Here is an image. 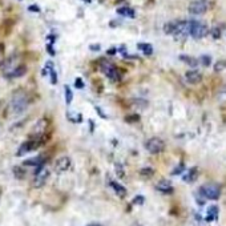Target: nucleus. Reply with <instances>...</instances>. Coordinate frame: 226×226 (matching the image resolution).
I'll return each mask as SVG.
<instances>
[{"label": "nucleus", "instance_id": "nucleus-20", "mask_svg": "<svg viewBox=\"0 0 226 226\" xmlns=\"http://www.w3.org/2000/svg\"><path fill=\"white\" fill-rule=\"evenodd\" d=\"M218 217V207L217 206H210L207 209V216H206V221H214V219H217Z\"/></svg>", "mask_w": 226, "mask_h": 226}, {"label": "nucleus", "instance_id": "nucleus-3", "mask_svg": "<svg viewBox=\"0 0 226 226\" xmlns=\"http://www.w3.org/2000/svg\"><path fill=\"white\" fill-rule=\"evenodd\" d=\"M48 178H49V169L45 168L44 165L37 166L35 170V176H33L32 186L33 188H41V186L45 185Z\"/></svg>", "mask_w": 226, "mask_h": 226}, {"label": "nucleus", "instance_id": "nucleus-21", "mask_svg": "<svg viewBox=\"0 0 226 226\" xmlns=\"http://www.w3.org/2000/svg\"><path fill=\"white\" fill-rule=\"evenodd\" d=\"M45 68H47V69H49V73H51V83H52L53 85H55V84L57 83V73H56L52 63H51V61H48L47 65H45Z\"/></svg>", "mask_w": 226, "mask_h": 226}, {"label": "nucleus", "instance_id": "nucleus-30", "mask_svg": "<svg viewBox=\"0 0 226 226\" xmlns=\"http://www.w3.org/2000/svg\"><path fill=\"white\" fill-rule=\"evenodd\" d=\"M28 11H31V12H40V8H39L37 5H30Z\"/></svg>", "mask_w": 226, "mask_h": 226}, {"label": "nucleus", "instance_id": "nucleus-7", "mask_svg": "<svg viewBox=\"0 0 226 226\" xmlns=\"http://www.w3.org/2000/svg\"><path fill=\"white\" fill-rule=\"evenodd\" d=\"M40 144H41V143H40L39 140H36V138H31V140L25 141V143H23V144L19 146L18 156H24V154H27V153H30V152L37 149L39 146H40Z\"/></svg>", "mask_w": 226, "mask_h": 226}, {"label": "nucleus", "instance_id": "nucleus-2", "mask_svg": "<svg viewBox=\"0 0 226 226\" xmlns=\"http://www.w3.org/2000/svg\"><path fill=\"white\" fill-rule=\"evenodd\" d=\"M209 33V30L205 24L196 20H189V35L194 39H202Z\"/></svg>", "mask_w": 226, "mask_h": 226}, {"label": "nucleus", "instance_id": "nucleus-36", "mask_svg": "<svg viewBox=\"0 0 226 226\" xmlns=\"http://www.w3.org/2000/svg\"><path fill=\"white\" fill-rule=\"evenodd\" d=\"M84 2H85V3H90V2H92V0H84Z\"/></svg>", "mask_w": 226, "mask_h": 226}, {"label": "nucleus", "instance_id": "nucleus-24", "mask_svg": "<svg viewBox=\"0 0 226 226\" xmlns=\"http://www.w3.org/2000/svg\"><path fill=\"white\" fill-rule=\"evenodd\" d=\"M181 60L186 61V64H189V65H191V67H196L197 64H198V60H197V59H193V57H186V56H181Z\"/></svg>", "mask_w": 226, "mask_h": 226}, {"label": "nucleus", "instance_id": "nucleus-6", "mask_svg": "<svg viewBox=\"0 0 226 226\" xmlns=\"http://www.w3.org/2000/svg\"><path fill=\"white\" fill-rule=\"evenodd\" d=\"M145 148H146V150H148L149 153L157 154V153H160V152L164 150V148H165V143H164L161 138L153 137V138H150V140L146 141Z\"/></svg>", "mask_w": 226, "mask_h": 226}, {"label": "nucleus", "instance_id": "nucleus-31", "mask_svg": "<svg viewBox=\"0 0 226 226\" xmlns=\"http://www.w3.org/2000/svg\"><path fill=\"white\" fill-rule=\"evenodd\" d=\"M182 170H184V165L181 164V165H180L178 168H176V170H173V172H172V174H180Z\"/></svg>", "mask_w": 226, "mask_h": 226}, {"label": "nucleus", "instance_id": "nucleus-17", "mask_svg": "<svg viewBox=\"0 0 226 226\" xmlns=\"http://www.w3.org/2000/svg\"><path fill=\"white\" fill-rule=\"evenodd\" d=\"M110 186H112V189L115 190V193L117 196H120V197H125L126 196V189L124 188L122 185H120L118 182H116V181H110Z\"/></svg>", "mask_w": 226, "mask_h": 226}, {"label": "nucleus", "instance_id": "nucleus-25", "mask_svg": "<svg viewBox=\"0 0 226 226\" xmlns=\"http://www.w3.org/2000/svg\"><path fill=\"white\" fill-rule=\"evenodd\" d=\"M13 173H15L16 178H23V177H24V174H25V172L23 170V169H20L19 166H15V168H13Z\"/></svg>", "mask_w": 226, "mask_h": 226}, {"label": "nucleus", "instance_id": "nucleus-32", "mask_svg": "<svg viewBox=\"0 0 226 226\" xmlns=\"http://www.w3.org/2000/svg\"><path fill=\"white\" fill-rule=\"evenodd\" d=\"M47 49L49 51V55H51V56H55V55H56V51L52 48V45H51V44L47 45Z\"/></svg>", "mask_w": 226, "mask_h": 226}, {"label": "nucleus", "instance_id": "nucleus-10", "mask_svg": "<svg viewBox=\"0 0 226 226\" xmlns=\"http://www.w3.org/2000/svg\"><path fill=\"white\" fill-rule=\"evenodd\" d=\"M71 166V158L67 157V156H63L60 157L57 161L55 164V170L56 173H64L65 170H68Z\"/></svg>", "mask_w": 226, "mask_h": 226}, {"label": "nucleus", "instance_id": "nucleus-37", "mask_svg": "<svg viewBox=\"0 0 226 226\" xmlns=\"http://www.w3.org/2000/svg\"><path fill=\"white\" fill-rule=\"evenodd\" d=\"M88 226H99V225H94V223H92V225H88Z\"/></svg>", "mask_w": 226, "mask_h": 226}, {"label": "nucleus", "instance_id": "nucleus-8", "mask_svg": "<svg viewBox=\"0 0 226 226\" xmlns=\"http://www.w3.org/2000/svg\"><path fill=\"white\" fill-rule=\"evenodd\" d=\"M20 65V61H19V57L18 56H11V57H8L7 60L4 61V63L0 64V67H2V69L4 72V76H8L11 72H12L16 67H19Z\"/></svg>", "mask_w": 226, "mask_h": 226}, {"label": "nucleus", "instance_id": "nucleus-18", "mask_svg": "<svg viewBox=\"0 0 226 226\" xmlns=\"http://www.w3.org/2000/svg\"><path fill=\"white\" fill-rule=\"evenodd\" d=\"M197 177H198V169L197 168H191L188 170V173L184 176V181L185 182H193V181L197 180Z\"/></svg>", "mask_w": 226, "mask_h": 226}, {"label": "nucleus", "instance_id": "nucleus-26", "mask_svg": "<svg viewBox=\"0 0 226 226\" xmlns=\"http://www.w3.org/2000/svg\"><path fill=\"white\" fill-rule=\"evenodd\" d=\"M75 87L78 88V89H83V88H84V83H83V80H81L80 77H76V78H75Z\"/></svg>", "mask_w": 226, "mask_h": 226}, {"label": "nucleus", "instance_id": "nucleus-4", "mask_svg": "<svg viewBox=\"0 0 226 226\" xmlns=\"http://www.w3.org/2000/svg\"><path fill=\"white\" fill-rule=\"evenodd\" d=\"M100 69H101V72H103L106 77L109 78V80H112V81H120L121 75H120V72H118L117 67L113 65L112 63H109V61H103V63L100 64Z\"/></svg>", "mask_w": 226, "mask_h": 226}, {"label": "nucleus", "instance_id": "nucleus-11", "mask_svg": "<svg viewBox=\"0 0 226 226\" xmlns=\"http://www.w3.org/2000/svg\"><path fill=\"white\" fill-rule=\"evenodd\" d=\"M48 126V120L47 118H40L36 124H35V126H33V134L36 136V137H33V138H39V137H43V134L45 132V129H47Z\"/></svg>", "mask_w": 226, "mask_h": 226}, {"label": "nucleus", "instance_id": "nucleus-5", "mask_svg": "<svg viewBox=\"0 0 226 226\" xmlns=\"http://www.w3.org/2000/svg\"><path fill=\"white\" fill-rule=\"evenodd\" d=\"M201 194L205 197V198L209 200H218L219 198V194H221V189L219 186L216 184H205L201 186Z\"/></svg>", "mask_w": 226, "mask_h": 226}, {"label": "nucleus", "instance_id": "nucleus-22", "mask_svg": "<svg viewBox=\"0 0 226 226\" xmlns=\"http://www.w3.org/2000/svg\"><path fill=\"white\" fill-rule=\"evenodd\" d=\"M64 94H65V103L69 105L73 100V93H72V89L69 85H65L64 87Z\"/></svg>", "mask_w": 226, "mask_h": 226}, {"label": "nucleus", "instance_id": "nucleus-9", "mask_svg": "<svg viewBox=\"0 0 226 226\" xmlns=\"http://www.w3.org/2000/svg\"><path fill=\"white\" fill-rule=\"evenodd\" d=\"M207 9V3L205 0H197L189 5V12L193 15H202L205 13Z\"/></svg>", "mask_w": 226, "mask_h": 226}, {"label": "nucleus", "instance_id": "nucleus-23", "mask_svg": "<svg viewBox=\"0 0 226 226\" xmlns=\"http://www.w3.org/2000/svg\"><path fill=\"white\" fill-rule=\"evenodd\" d=\"M140 174H141L143 177H152V176L154 174V170H153L152 168H143V169L140 170Z\"/></svg>", "mask_w": 226, "mask_h": 226}, {"label": "nucleus", "instance_id": "nucleus-29", "mask_svg": "<svg viewBox=\"0 0 226 226\" xmlns=\"http://www.w3.org/2000/svg\"><path fill=\"white\" fill-rule=\"evenodd\" d=\"M201 61H203V65H209L210 64V57H207V56H202L201 57Z\"/></svg>", "mask_w": 226, "mask_h": 226}, {"label": "nucleus", "instance_id": "nucleus-34", "mask_svg": "<svg viewBox=\"0 0 226 226\" xmlns=\"http://www.w3.org/2000/svg\"><path fill=\"white\" fill-rule=\"evenodd\" d=\"M3 63V45H0V64Z\"/></svg>", "mask_w": 226, "mask_h": 226}, {"label": "nucleus", "instance_id": "nucleus-27", "mask_svg": "<svg viewBox=\"0 0 226 226\" xmlns=\"http://www.w3.org/2000/svg\"><path fill=\"white\" fill-rule=\"evenodd\" d=\"M116 173H117V176L118 177H124V170H122V166L120 165V164H117L116 165Z\"/></svg>", "mask_w": 226, "mask_h": 226}, {"label": "nucleus", "instance_id": "nucleus-1", "mask_svg": "<svg viewBox=\"0 0 226 226\" xmlns=\"http://www.w3.org/2000/svg\"><path fill=\"white\" fill-rule=\"evenodd\" d=\"M28 106H30V97H28L27 92L23 89L16 90L9 101V110L15 116H20L28 109Z\"/></svg>", "mask_w": 226, "mask_h": 226}, {"label": "nucleus", "instance_id": "nucleus-19", "mask_svg": "<svg viewBox=\"0 0 226 226\" xmlns=\"http://www.w3.org/2000/svg\"><path fill=\"white\" fill-rule=\"evenodd\" d=\"M137 48L146 56H150L152 53H153V47H152L150 44H148V43H138Z\"/></svg>", "mask_w": 226, "mask_h": 226}, {"label": "nucleus", "instance_id": "nucleus-35", "mask_svg": "<svg viewBox=\"0 0 226 226\" xmlns=\"http://www.w3.org/2000/svg\"><path fill=\"white\" fill-rule=\"evenodd\" d=\"M116 51H117V48H110L106 53H108V55H115V53H116Z\"/></svg>", "mask_w": 226, "mask_h": 226}, {"label": "nucleus", "instance_id": "nucleus-14", "mask_svg": "<svg viewBox=\"0 0 226 226\" xmlns=\"http://www.w3.org/2000/svg\"><path fill=\"white\" fill-rule=\"evenodd\" d=\"M44 157L43 156H37V157H32V158H28V160H25L24 162H23V165L24 166H41L44 165Z\"/></svg>", "mask_w": 226, "mask_h": 226}, {"label": "nucleus", "instance_id": "nucleus-16", "mask_svg": "<svg viewBox=\"0 0 226 226\" xmlns=\"http://www.w3.org/2000/svg\"><path fill=\"white\" fill-rule=\"evenodd\" d=\"M117 13L120 15V16H124V18H131V19H133L134 16H136L134 9L131 8V7H120V8H117Z\"/></svg>", "mask_w": 226, "mask_h": 226}, {"label": "nucleus", "instance_id": "nucleus-33", "mask_svg": "<svg viewBox=\"0 0 226 226\" xmlns=\"http://www.w3.org/2000/svg\"><path fill=\"white\" fill-rule=\"evenodd\" d=\"M89 48H90V51H100V48H101V47H100L99 44H93V45H90Z\"/></svg>", "mask_w": 226, "mask_h": 226}, {"label": "nucleus", "instance_id": "nucleus-12", "mask_svg": "<svg viewBox=\"0 0 226 226\" xmlns=\"http://www.w3.org/2000/svg\"><path fill=\"white\" fill-rule=\"evenodd\" d=\"M185 80L189 84H191V85H196V84H198L202 80V76L197 71H188L185 73Z\"/></svg>", "mask_w": 226, "mask_h": 226}, {"label": "nucleus", "instance_id": "nucleus-13", "mask_svg": "<svg viewBox=\"0 0 226 226\" xmlns=\"http://www.w3.org/2000/svg\"><path fill=\"white\" fill-rule=\"evenodd\" d=\"M156 189L158 191H162V193H172V191H173V186L170 184V181L161 180V181H158V182H157Z\"/></svg>", "mask_w": 226, "mask_h": 226}, {"label": "nucleus", "instance_id": "nucleus-28", "mask_svg": "<svg viewBox=\"0 0 226 226\" xmlns=\"http://www.w3.org/2000/svg\"><path fill=\"white\" fill-rule=\"evenodd\" d=\"M133 203H140V205H141V203H144V197L143 196H137L133 200Z\"/></svg>", "mask_w": 226, "mask_h": 226}, {"label": "nucleus", "instance_id": "nucleus-15", "mask_svg": "<svg viewBox=\"0 0 226 226\" xmlns=\"http://www.w3.org/2000/svg\"><path fill=\"white\" fill-rule=\"evenodd\" d=\"M25 72H27V67L25 65H19V67H16L15 69L9 73L8 76H5V77H8V78H18V77H21V76H24L25 75Z\"/></svg>", "mask_w": 226, "mask_h": 226}]
</instances>
